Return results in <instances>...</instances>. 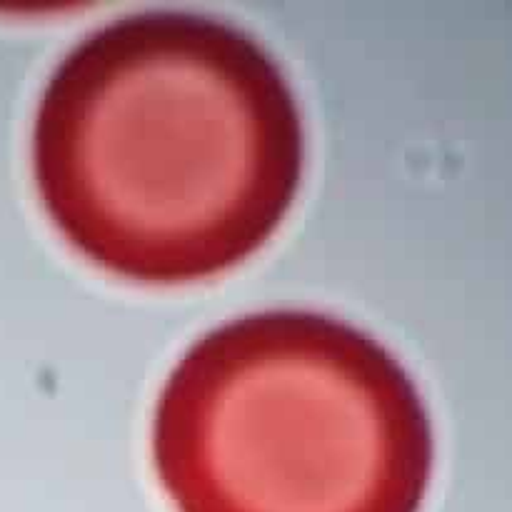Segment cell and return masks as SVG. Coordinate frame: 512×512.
Wrapping results in <instances>:
<instances>
[{
    "instance_id": "cell-1",
    "label": "cell",
    "mask_w": 512,
    "mask_h": 512,
    "mask_svg": "<svg viewBox=\"0 0 512 512\" xmlns=\"http://www.w3.org/2000/svg\"><path fill=\"white\" fill-rule=\"evenodd\" d=\"M33 175L65 238L113 273L193 280L263 245L303 175L298 95L233 20L150 8L80 35L33 118Z\"/></svg>"
},
{
    "instance_id": "cell-2",
    "label": "cell",
    "mask_w": 512,
    "mask_h": 512,
    "mask_svg": "<svg viewBox=\"0 0 512 512\" xmlns=\"http://www.w3.org/2000/svg\"><path fill=\"white\" fill-rule=\"evenodd\" d=\"M153 458L178 512H420L435 435L375 335L265 308L180 355L155 400Z\"/></svg>"
}]
</instances>
